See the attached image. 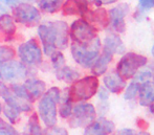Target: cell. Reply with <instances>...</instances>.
<instances>
[{
	"label": "cell",
	"instance_id": "4",
	"mask_svg": "<svg viewBox=\"0 0 154 135\" xmlns=\"http://www.w3.org/2000/svg\"><path fill=\"white\" fill-rule=\"evenodd\" d=\"M148 59L146 57L135 53H128L124 54L118 63L116 72L125 80L132 79L142 67L146 66Z\"/></svg>",
	"mask_w": 154,
	"mask_h": 135
},
{
	"label": "cell",
	"instance_id": "3",
	"mask_svg": "<svg viewBox=\"0 0 154 135\" xmlns=\"http://www.w3.org/2000/svg\"><path fill=\"white\" fill-rule=\"evenodd\" d=\"M99 80L95 75H88L75 81L68 90V97L71 102H82L91 99L97 92Z\"/></svg>",
	"mask_w": 154,
	"mask_h": 135
},
{
	"label": "cell",
	"instance_id": "33",
	"mask_svg": "<svg viewBox=\"0 0 154 135\" xmlns=\"http://www.w3.org/2000/svg\"><path fill=\"white\" fill-rule=\"evenodd\" d=\"M0 128H1V129L6 130V131H8L10 133H12V135H17L16 130H15L14 128L10 125V124L5 123V121H4L3 119H1V118H0Z\"/></svg>",
	"mask_w": 154,
	"mask_h": 135
},
{
	"label": "cell",
	"instance_id": "10",
	"mask_svg": "<svg viewBox=\"0 0 154 135\" xmlns=\"http://www.w3.org/2000/svg\"><path fill=\"white\" fill-rule=\"evenodd\" d=\"M42 99L39 102V114L41 119L47 127L55 126L57 123V104L58 102L55 101L51 97H49L46 92L42 95Z\"/></svg>",
	"mask_w": 154,
	"mask_h": 135
},
{
	"label": "cell",
	"instance_id": "25",
	"mask_svg": "<svg viewBox=\"0 0 154 135\" xmlns=\"http://www.w3.org/2000/svg\"><path fill=\"white\" fill-rule=\"evenodd\" d=\"M29 130L31 135H43V131L40 127V124H39L38 115H37L36 113H34V114L29 117Z\"/></svg>",
	"mask_w": 154,
	"mask_h": 135
},
{
	"label": "cell",
	"instance_id": "28",
	"mask_svg": "<svg viewBox=\"0 0 154 135\" xmlns=\"http://www.w3.org/2000/svg\"><path fill=\"white\" fill-rule=\"evenodd\" d=\"M2 110H3L4 115L8 117V119L10 121L11 124L17 123V121H18V118H19V113H20V111H19L18 109H16L15 107H13V106L6 104L5 107L2 109Z\"/></svg>",
	"mask_w": 154,
	"mask_h": 135
},
{
	"label": "cell",
	"instance_id": "45",
	"mask_svg": "<svg viewBox=\"0 0 154 135\" xmlns=\"http://www.w3.org/2000/svg\"><path fill=\"white\" fill-rule=\"evenodd\" d=\"M88 1V3H89V2H95V0H87Z\"/></svg>",
	"mask_w": 154,
	"mask_h": 135
},
{
	"label": "cell",
	"instance_id": "27",
	"mask_svg": "<svg viewBox=\"0 0 154 135\" xmlns=\"http://www.w3.org/2000/svg\"><path fill=\"white\" fill-rule=\"evenodd\" d=\"M140 83L132 81L128 85V87L126 88V91L124 93V99L126 101H130V100H133L136 97V94L138 93V89H140Z\"/></svg>",
	"mask_w": 154,
	"mask_h": 135
},
{
	"label": "cell",
	"instance_id": "1",
	"mask_svg": "<svg viewBox=\"0 0 154 135\" xmlns=\"http://www.w3.org/2000/svg\"><path fill=\"white\" fill-rule=\"evenodd\" d=\"M38 35L43 44V53L51 57L57 49H65L68 45L69 30L64 21H47L38 28Z\"/></svg>",
	"mask_w": 154,
	"mask_h": 135
},
{
	"label": "cell",
	"instance_id": "44",
	"mask_svg": "<svg viewBox=\"0 0 154 135\" xmlns=\"http://www.w3.org/2000/svg\"><path fill=\"white\" fill-rule=\"evenodd\" d=\"M0 6H3V1L2 0H0Z\"/></svg>",
	"mask_w": 154,
	"mask_h": 135
},
{
	"label": "cell",
	"instance_id": "19",
	"mask_svg": "<svg viewBox=\"0 0 154 135\" xmlns=\"http://www.w3.org/2000/svg\"><path fill=\"white\" fill-rule=\"evenodd\" d=\"M138 95L140 106H150L154 101V82L148 81L142 83L138 89Z\"/></svg>",
	"mask_w": 154,
	"mask_h": 135
},
{
	"label": "cell",
	"instance_id": "37",
	"mask_svg": "<svg viewBox=\"0 0 154 135\" xmlns=\"http://www.w3.org/2000/svg\"><path fill=\"white\" fill-rule=\"evenodd\" d=\"M3 1V6L4 5H11V6H15L17 4L20 3L21 0H2Z\"/></svg>",
	"mask_w": 154,
	"mask_h": 135
},
{
	"label": "cell",
	"instance_id": "6",
	"mask_svg": "<svg viewBox=\"0 0 154 135\" xmlns=\"http://www.w3.org/2000/svg\"><path fill=\"white\" fill-rule=\"evenodd\" d=\"M95 115V109L91 104H78L72 108L69 125L72 128L87 127L92 121H94Z\"/></svg>",
	"mask_w": 154,
	"mask_h": 135
},
{
	"label": "cell",
	"instance_id": "14",
	"mask_svg": "<svg viewBox=\"0 0 154 135\" xmlns=\"http://www.w3.org/2000/svg\"><path fill=\"white\" fill-rule=\"evenodd\" d=\"M63 15L72 16V15H81L85 16L89 11L87 0H66L62 4Z\"/></svg>",
	"mask_w": 154,
	"mask_h": 135
},
{
	"label": "cell",
	"instance_id": "17",
	"mask_svg": "<svg viewBox=\"0 0 154 135\" xmlns=\"http://www.w3.org/2000/svg\"><path fill=\"white\" fill-rule=\"evenodd\" d=\"M104 85L109 92L120 93L125 89L126 81L118 72H109L104 77Z\"/></svg>",
	"mask_w": 154,
	"mask_h": 135
},
{
	"label": "cell",
	"instance_id": "41",
	"mask_svg": "<svg viewBox=\"0 0 154 135\" xmlns=\"http://www.w3.org/2000/svg\"><path fill=\"white\" fill-rule=\"evenodd\" d=\"M150 110H151V112H152L153 114H154V101H153V103L150 105Z\"/></svg>",
	"mask_w": 154,
	"mask_h": 135
},
{
	"label": "cell",
	"instance_id": "21",
	"mask_svg": "<svg viewBox=\"0 0 154 135\" xmlns=\"http://www.w3.org/2000/svg\"><path fill=\"white\" fill-rule=\"evenodd\" d=\"M0 32L8 37H12L16 32L14 18L10 14L4 13L0 16Z\"/></svg>",
	"mask_w": 154,
	"mask_h": 135
},
{
	"label": "cell",
	"instance_id": "39",
	"mask_svg": "<svg viewBox=\"0 0 154 135\" xmlns=\"http://www.w3.org/2000/svg\"><path fill=\"white\" fill-rule=\"evenodd\" d=\"M0 135H12V133H10V132L6 131V130L0 128Z\"/></svg>",
	"mask_w": 154,
	"mask_h": 135
},
{
	"label": "cell",
	"instance_id": "7",
	"mask_svg": "<svg viewBox=\"0 0 154 135\" xmlns=\"http://www.w3.org/2000/svg\"><path fill=\"white\" fill-rule=\"evenodd\" d=\"M27 75V68L23 63L8 60L0 63V79L8 82L20 81Z\"/></svg>",
	"mask_w": 154,
	"mask_h": 135
},
{
	"label": "cell",
	"instance_id": "13",
	"mask_svg": "<svg viewBox=\"0 0 154 135\" xmlns=\"http://www.w3.org/2000/svg\"><path fill=\"white\" fill-rule=\"evenodd\" d=\"M114 131V124L105 117H100L86 127L83 135H109Z\"/></svg>",
	"mask_w": 154,
	"mask_h": 135
},
{
	"label": "cell",
	"instance_id": "20",
	"mask_svg": "<svg viewBox=\"0 0 154 135\" xmlns=\"http://www.w3.org/2000/svg\"><path fill=\"white\" fill-rule=\"evenodd\" d=\"M112 56L113 54L110 53V51L103 49L102 54L97 57V59L95 60V62L93 63V65L91 66L92 73L95 77H99V75H102L106 72V70L108 68V65H109V63L112 60Z\"/></svg>",
	"mask_w": 154,
	"mask_h": 135
},
{
	"label": "cell",
	"instance_id": "26",
	"mask_svg": "<svg viewBox=\"0 0 154 135\" xmlns=\"http://www.w3.org/2000/svg\"><path fill=\"white\" fill-rule=\"evenodd\" d=\"M72 102L70 101V99L68 97V93H66V97L63 100L61 106H60V115L63 118H67L71 115V112H72V105H71Z\"/></svg>",
	"mask_w": 154,
	"mask_h": 135
},
{
	"label": "cell",
	"instance_id": "30",
	"mask_svg": "<svg viewBox=\"0 0 154 135\" xmlns=\"http://www.w3.org/2000/svg\"><path fill=\"white\" fill-rule=\"evenodd\" d=\"M51 64H53L55 69H60L64 66L65 64V58L61 51H55L51 54Z\"/></svg>",
	"mask_w": 154,
	"mask_h": 135
},
{
	"label": "cell",
	"instance_id": "35",
	"mask_svg": "<svg viewBox=\"0 0 154 135\" xmlns=\"http://www.w3.org/2000/svg\"><path fill=\"white\" fill-rule=\"evenodd\" d=\"M116 135H135V132L132 129H121L120 131L116 132Z\"/></svg>",
	"mask_w": 154,
	"mask_h": 135
},
{
	"label": "cell",
	"instance_id": "38",
	"mask_svg": "<svg viewBox=\"0 0 154 135\" xmlns=\"http://www.w3.org/2000/svg\"><path fill=\"white\" fill-rule=\"evenodd\" d=\"M118 0H95L94 3L97 4V5H101V4H111V3H114V2H116Z\"/></svg>",
	"mask_w": 154,
	"mask_h": 135
},
{
	"label": "cell",
	"instance_id": "16",
	"mask_svg": "<svg viewBox=\"0 0 154 135\" xmlns=\"http://www.w3.org/2000/svg\"><path fill=\"white\" fill-rule=\"evenodd\" d=\"M25 91L27 93L29 102L36 101L39 97H41L45 93L46 85L43 81L38 79H29L23 84Z\"/></svg>",
	"mask_w": 154,
	"mask_h": 135
},
{
	"label": "cell",
	"instance_id": "24",
	"mask_svg": "<svg viewBox=\"0 0 154 135\" xmlns=\"http://www.w3.org/2000/svg\"><path fill=\"white\" fill-rule=\"evenodd\" d=\"M38 5L42 12L54 14L60 11L62 6V0H39Z\"/></svg>",
	"mask_w": 154,
	"mask_h": 135
},
{
	"label": "cell",
	"instance_id": "8",
	"mask_svg": "<svg viewBox=\"0 0 154 135\" xmlns=\"http://www.w3.org/2000/svg\"><path fill=\"white\" fill-rule=\"evenodd\" d=\"M14 17L17 22L21 24L32 26L40 22V11L29 3H19L14 8Z\"/></svg>",
	"mask_w": 154,
	"mask_h": 135
},
{
	"label": "cell",
	"instance_id": "29",
	"mask_svg": "<svg viewBox=\"0 0 154 135\" xmlns=\"http://www.w3.org/2000/svg\"><path fill=\"white\" fill-rule=\"evenodd\" d=\"M15 57V51L10 46H0V63L12 60Z\"/></svg>",
	"mask_w": 154,
	"mask_h": 135
},
{
	"label": "cell",
	"instance_id": "46",
	"mask_svg": "<svg viewBox=\"0 0 154 135\" xmlns=\"http://www.w3.org/2000/svg\"><path fill=\"white\" fill-rule=\"evenodd\" d=\"M1 111H2V105H1V103H0V113H1Z\"/></svg>",
	"mask_w": 154,
	"mask_h": 135
},
{
	"label": "cell",
	"instance_id": "9",
	"mask_svg": "<svg viewBox=\"0 0 154 135\" xmlns=\"http://www.w3.org/2000/svg\"><path fill=\"white\" fill-rule=\"evenodd\" d=\"M18 56L24 64L32 66L42 62V51L36 39H31L21 44L18 48Z\"/></svg>",
	"mask_w": 154,
	"mask_h": 135
},
{
	"label": "cell",
	"instance_id": "40",
	"mask_svg": "<svg viewBox=\"0 0 154 135\" xmlns=\"http://www.w3.org/2000/svg\"><path fill=\"white\" fill-rule=\"evenodd\" d=\"M4 13H6V10L3 6H0V16H1L2 14H4Z\"/></svg>",
	"mask_w": 154,
	"mask_h": 135
},
{
	"label": "cell",
	"instance_id": "2",
	"mask_svg": "<svg viewBox=\"0 0 154 135\" xmlns=\"http://www.w3.org/2000/svg\"><path fill=\"white\" fill-rule=\"evenodd\" d=\"M101 49V41L95 37L92 41L85 44L73 42L71 44V54L75 61L84 68H89L97 59Z\"/></svg>",
	"mask_w": 154,
	"mask_h": 135
},
{
	"label": "cell",
	"instance_id": "34",
	"mask_svg": "<svg viewBox=\"0 0 154 135\" xmlns=\"http://www.w3.org/2000/svg\"><path fill=\"white\" fill-rule=\"evenodd\" d=\"M97 97H99L100 101H107L109 97V91L106 88H100L99 92H97Z\"/></svg>",
	"mask_w": 154,
	"mask_h": 135
},
{
	"label": "cell",
	"instance_id": "31",
	"mask_svg": "<svg viewBox=\"0 0 154 135\" xmlns=\"http://www.w3.org/2000/svg\"><path fill=\"white\" fill-rule=\"evenodd\" d=\"M44 133L45 135H68V132H67L66 129L60 127H55V126L48 127L44 131Z\"/></svg>",
	"mask_w": 154,
	"mask_h": 135
},
{
	"label": "cell",
	"instance_id": "12",
	"mask_svg": "<svg viewBox=\"0 0 154 135\" xmlns=\"http://www.w3.org/2000/svg\"><path fill=\"white\" fill-rule=\"evenodd\" d=\"M0 97L5 101V103L8 105H11L16 109H18L20 112L21 111L27 112V111L32 110V106L29 101H25V100L16 97L13 93V91L2 82H0Z\"/></svg>",
	"mask_w": 154,
	"mask_h": 135
},
{
	"label": "cell",
	"instance_id": "15",
	"mask_svg": "<svg viewBox=\"0 0 154 135\" xmlns=\"http://www.w3.org/2000/svg\"><path fill=\"white\" fill-rule=\"evenodd\" d=\"M84 17L85 20L94 27L105 28L109 24V15L107 11L103 8H97L94 11H88V13Z\"/></svg>",
	"mask_w": 154,
	"mask_h": 135
},
{
	"label": "cell",
	"instance_id": "23",
	"mask_svg": "<svg viewBox=\"0 0 154 135\" xmlns=\"http://www.w3.org/2000/svg\"><path fill=\"white\" fill-rule=\"evenodd\" d=\"M133 81L140 83L144 82H148V81H151V80H154V64H151L147 67H142L134 75L133 77Z\"/></svg>",
	"mask_w": 154,
	"mask_h": 135
},
{
	"label": "cell",
	"instance_id": "18",
	"mask_svg": "<svg viewBox=\"0 0 154 135\" xmlns=\"http://www.w3.org/2000/svg\"><path fill=\"white\" fill-rule=\"evenodd\" d=\"M104 49L110 51L112 54H122L125 51V45H124L122 39L116 32H109L104 40Z\"/></svg>",
	"mask_w": 154,
	"mask_h": 135
},
{
	"label": "cell",
	"instance_id": "32",
	"mask_svg": "<svg viewBox=\"0 0 154 135\" xmlns=\"http://www.w3.org/2000/svg\"><path fill=\"white\" fill-rule=\"evenodd\" d=\"M138 5L142 11H149L154 6V0H138Z\"/></svg>",
	"mask_w": 154,
	"mask_h": 135
},
{
	"label": "cell",
	"instance_id": "42",
	"mask_svg": "<svg viewBox=\"0 0 154 135\" xmlns=\"http://www.w3.org/2000/svg\"><path fill=\"white\" fill-rule=\"evenodd\" d=\"M135 135H150L149 133H147V132H144V131H142V132H138L137 134H135Z\"/></svg>",
	"mask_w": 154,
	"mask_h": 135
},
{
	"label": "cell",
	"instance_id": "43",
	"mask_svg": "<svg viewBox=\"0 0 154 135\" xmlns=\"http://www.w3.org/2000/svg\"><path fill=\"white\" fill-rule=\"evenodd\" d=\"M152 51V56L154 57V44H153V47H152V51Z\"/></svg>",
	"mask_w": 154,
	"mask_h": 135
},
{
	"label": "cell",
	"instance_id": "11",
	"mask_svg": "<svg viewBox=\"0 0 154 135\" xmlns=\"http://www.w3.org/2000/svg\"><path fill=\"white\" fill-rule=\"evenodd\" d=\"M130 8L127 3H122L112 8L109 11V22L116 32H124L126 30L125 17L128 15Z\"/></svg>",
	"mask_w": 154,
	"mask_h": 135
},
{
	"label": "cell",
	"instance_id": "22",
	"mask_svg": "<svg viewBox=\"0 0 154 135\" xmlns=\"http://www.w3.org/2000/svg\"><path fill=\"white\" fill-rule=\"evenodd\" d=\"M57 79L66 83H72L77 81L80 77V73L75 68L69 66H63L60 69H57Z\"/></svg>",
	"mask_w": 154,
	"mask_h": 135
},
{
	"label": "cell",
	"instance_id": "5",
	"mask_svg": "<svg viewBox=\"0 0 154 135\" xmlns=\"http://www.w3.org/2000/svg\"><path fill=\"white\" fill-rule=\"evenodd\" d=\"M69 35L73 42L85 44L97 37V28L90 24L85 19H78L71 24Z\"/></svg>",
	"mask_w": 154,
	"mask_h": 135
},
{
	"label": "cell",
	"instance_id": "36",
	"mask_svg": "<svg viewBox=\"0 0 154 135\" xmlns=\"http://www.w3.org/2000/svg\"><path fill=\"white\" fill-rule=\"evenodd\" d=\"M102 103L99 105V111L102 113V114H105L108 110V104L106 103L107 101H101Z\"/></svg>",
	"mask_w": 154,
	"mask_h": 135
}]
</instances>
